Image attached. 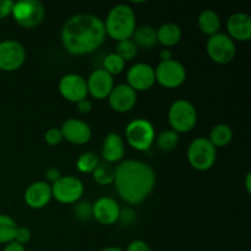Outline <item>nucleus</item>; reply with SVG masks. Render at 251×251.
<instances>
[{"label": "nucleus", "mask_w": 251, "mask_h": 251, "mask_svg": "<svg viewBox=\"0 0 251 251\" xmlns=\"http://www.w3.org/2000/svg\"><path fill=\"white\" fill-rule=\"evenodd\" d=\"M154 169L146 162L124 159L115 166L114 186L118 195L130 206L144 202L156 186Z\"/></svg>", "instance_id": "nucleus-1"}, {"label": "nucleus", "mask_w": 251, "mask_h": 251, "mask_svg": "<svg viewBox=\"0 0 251 251\" xmlns=\"http://www.w3.org/2000/svg\"><path fill=\"white\" fill-rule=\"evenodd\" d=\"M105 38L103 20L93 14L74 15L66 20L60 33L65 50L75 56L93 53L104 43Z\"/></svg>", "instance_id": "nucleus-2"}, {"label": "nucleus", "mask_w": 251, "mask_h": 251, "mask_svg": "<svg viewBox=\"0 0 251 251\" xmlns=\"http://www.w3.org/2000/svg\"><path fill=\"white\" fill-rule=\"evenodd\" d=\"M107 37L120 42L131 39L136 29V15L127 4H118L113 6L103 21Z\"/></svg>", "instance_id": "nucleus-3"}, {"label": "nucleus", "mask_w": 251, "mask_h": 251, "mask_svg": "<svg viewBox=\"0 0 251 251\" xmlns=\"http://www.w3.org/2000/svg\"><path fill=\"white\" fill-rule=\"evenodd\" d=\"M168 123L171 130L176 134H186L195 129L198 124V110L185 98L174 100L168 109Z\"/></svg>", "instance_id": "nucleus-4"}, {"label": "nucleus", "mask_w": 251, "mask_h": 251, "mask_svg": "<svg viewBox=\"0 0 251 251\" xmlns=\"http://www.w3.org/2000/svg\"><path fill=\"white\" fill-rule=\"evenodd\" d=\"M125 140L127 145L136 151H149L156 140V130L153 124L145 118H136L131 120L125 127Z\"/></svg>", "instance_id": "nucleus-5"}, {"label": "nucleus", "mask_w": 251, "mask_h": 251, "mask_svg": "<svg viewBox=\"0 0 251 251\" xmlns=\"http://www.w3.org/2000/svg\"><path fill=\"white\" fill-rule=\"evenodd\" d=\"M186 158L193 169L198 172H207L217 161V149L207 137H196L189 145Z\"/></svg>", "instance_id": "nucleus-6"}, {"label": "nucleus", "mask_w": 251, "mask_h": 251, "mask_svg": "<svg viewBox=\"0 0 251 251\" xmlns=\"http://www.w3.org/2000/svg\"><path fill=\"white\" fill-rule=\"evenodd\" d=\"M11 16L20 27L32 29L43 22L46 9L38 0H20L14 2Z\"/></svg>", "instance_id": "nucleus-7"}, {"label": "nucleus", "mask_w": 251, "mask_h": 251, "mask_svg": "<svg viewBox=\"0 0 251 251\" xmlns=\"http://www.w3.org/2000/svg\"><path fill=\"white\" fill-rule=\"evenodd\" d=\"M206 53L213 63L218 65H227L234 60L237 55V46L227 33L213 34L206 42Z\"/></svg>", "instance_id": "nucleus-8"}, {"label": "nucleus", "mask_w": 251, "mask_h": 251, "mask_svg": "<svg viewBox=\"0 0 251 251\" xmlns=\"http://www.w3.org/2000/svg\"><path fill=\"white\" fill-rule=\"evenodd\" d=\"M85 185L82 180L74 176H61L59 180L51 184V196L63 205H75L82 199Z\"/></svg>", "instance_id": "nucleus-9"}, {"label": "nucleus", "mask_w": 251, "mask_h": 251, "mask_svg": "<svg viewBox=\"0 0 251 251\" xmlns=\"http://www.w3.org/2000/svg\"><path fill=\"white\" fill-rule=\"evenodd\" d=\"M186 75L188 74H186L185 66L176 59L159 61L158 65L154 68L156 83L167 90L180 87L185 82Z\"/></svg>", "instance_id": "nucleus-10"}, {"label": "nucleus", "mask_w": 251, "mask_h": 251, "mask_svg": "<svg viewBox=\"0 0 251 251\" xmlns=\"http://www.w3.org/2000/svg\"><path fill=\"white\" fill-rule=\"evenodd\" d=\"M26 61V49L15 39L0 42V70L12 73L21 68Z\"/></svg>", "instance_id": "nucleus-11"}, {"label": "nucleus", "mask_w": 251, "mask_h": 251, "mask_svg": "<svg viewBox=\"0 0 251 251\" xmlns=\"http://www.w3.org/2000/svg\"><path fill=\"white\" fill-rule=\"evenodd\" d=\"M58 90L61 97L70 103H77L88 96L86 78L78 74H66L59 80Z\"/></svg>", "instance_id": "nucleus-12"}, {"label": "nucleus", "mask_w": 251, "mask_h": 251, "mask_svg": "<svg viewBox=\"0 0 251 251\" xmlns=\"http://www.w3.org/2000/svg\"><path fill=\"white\" fill-rule=\"evenodd\" d=\"M156 83L154 68L147 63H136L126 71V85L135 92H145L151 90Z\"/></svg>", "instance_id": "nucleus-13"}, {"label": "nucleus", "mask_w": 251, "mask_h": 251, "mask_svg": "<svg viewBox=\"0 0 251 251\" xmlns=\"http://www.w3.org/2000/svg\"><path fill=\"white\" fill-rule=\"evenodd\" d=\"M88 95L96 100H107L112 90L114 88V77L100 69H96L86 78Z\"/></svg>", "instance_id": "nucleus-14"}, {"label": "nucleus", "mask_w": 251, "mask_h": 251, "mask_svg": "<svg viewBox=\"0 0 251 251\" xmlns=\"http://www.w3.org/2000/svg\"><path fill=\"white\" fill-rule=\"evenodd\" d=\"M120 212L122 208L119 203L109 196L97 199L95 203H92V218L102 226L115 225L119 221Z\"/></svg>", "instance_id": "nucleus-15"}, {"label": "nucleus", "mask_w": 251, "mask_h": 251, "mask_svg": "<svg viewBox=\"0 0 251 251\" xmlns=\"http://www.w3.org/2000/svg\"><path fill=\"white\" fill-rule=\"evenodd\" d=\"M63 139L69 144L86 145L92 137V129L86 122L76 118H69L60 126Z\"/></svg>", "instance_id": "nucleus-16"}, {"label": "nucleus", "mask_w": 251, "mask_h": 251, "mask_svg": "<svg viewBox=\"0 0 251 251\" xmlns=\"http://www.w3.org/2000/svg\"><path fill=\"white\" fill-rule=\"evenodd\" d=\"M109 107L117 113H127L132 110L137 102V93L126 83L115 85L108 96Z\"/></svg>", "instance_id": "nucleus-17"}, {"label": "nucleus", "mask_w": 251, "mask_h": 251, "mask_svg": "<svg viewBox=\"0 0 251 251\" xmlns=\"http://www.w3.org/2000/svg\"><path fill=\"white\" fill-rule=\"evenodd\" d=\"M25 202L32 210H42L53 199L51 196V185L44 180L34 181L29 184L25 190Z\"/></svg>", "instance_id": "nucleus-18"}, {"label": "nucleus", "mask_w": 251, "mask_h": 251, "mask_svg": "<svg viewBox=\"0 0 251 251\" xmlns=\"http://www.w3.org/2000/svg\"><path fill=\"white\" fill-rule=\"evenodd\" d=\"M227 34L234 42H249L251 39V17L245 12H235L227 20Z\"/></svg>", "instance_id": "nucleus-19"}, {"label": "nucleus", "mask_w": 251, "mask_h": 251, "mask_svg": "<svg viewBox=\"0 0 251 251\" xmlns=\"http://www.w3.org/2000/svg\"><path fill=\"white\" fill-rule=\"evenodd\" d=\"M125 144L124 139L118 132H109L103 140L102 158L103 162L118 164L124 159Z\"/></svg>", "instance_id": "nucleus-20"}, {"label": "nucleus", "mask_w": 251, "mask_h": 251, "mask_svg": "<svg viewBox=\"0 0 251 251\" xmlns=\"http://www.w3.org/2000/svg\"><path fill=\"white\" fill-rule=\"evenodd\" d=\"M157 32V43L163 46V48H172L176 46L181 41L183 32L176 24L173 22H166L156 29Z\"/></svg>", "instance_id": "nucleus-21"}, {"label": "nucleus", "mask_w": 251, "mask_h": 251, "mask_svg": "<svg viewBox=\"0 0 251 251\" xmlns=\"http://www.w3.org/2000/svg\"><path fill=\"white\" fill-rule=\"evenodd\" d=\"M198 26L203 34L211 37L221 32L222 20H221L220 15L213 10H203L198 17Z\"/></svg>", "instance_id": "nucleus-22"}, {"label": "nucleus", "mask_w": 251, "mask_h": 251, "mask_svg": "<svg viewBox=\"0 0 251 251\" xmlns=\"http://www.w3.org/2000/svg\"><path fill=\"white\" fill-rule=\"evenodd\" d=\"M132 42L136 44L137 48L152 49L157 44V32L152 26H140L136 27L132 34Z\"/></svg>", "instance_id": "nucleus-23"}, {"label": "nucleus", "mask_w": 251, "mask_h": 251, "mask_svg": "<svg viewBox=\"0 0 251 251\" xmlns=\"http://www.w3.org/2000/svg\"><path fill=\"white\" fill-rule=\"evenodd\" d=\"M207 139L210 140V142L216 147V149L228 146L233 140L232 127L227 124H223V123L215 125V126L211 129L210 135H208Z\"/></svg>", "instance_id": "nucleus-24"}, {"label": "nucleus", "mask_w": 251, "mask_h": 251, "mask_svg": "<svg viewBox=\"0 0 251 251\" xmlns=\"http://www.w3.org/2000/svg\"><path fill=\"white\" fill-rule=\"evenodd\" d=\"M92 176L93 180H95L98 185H112V184L114 183L115 166L114 164L107 163V162H100L97 166V168L93 171Z\"/></svg>", "instance_id": "nucleus-25"}, {"label": "nucleus", "mask_w": 251, "mask_h": 251, "mask_svg": "<svg viewBox=\"0 0 251 251\" xmlns=\"http://www.w3.org/2000/svg\"><path fill=\"white\" fill-rule=\"evenodd\" d=\"M17 223L10 216L0 213V244H7L14 242L16 234Z\"/></svg>", "instance_id": "nucleus-26"}, {"label": "nucleus", "mask_w": 251, "mask_h": 251, "mask_svg": "<svg viewBox=\"0 0 251 251\" xmlns=\"http://www.w3.org/2000/svg\"><path fill=\"white\" fill-rule=\"evenodd\" d=\"M154 144L157 145L158 150L163 152H171L178 147L179 144V134H176L173 130H164L156 135Z\"/></svg>", "instance_id": "nucleus-27"}, {"label": "nucleus", "mask_w": 251, "mask_h": 251, "mask_svg": "<svg viewBox=\"0 0 251 251\" xmlns=\"http://www.w3.org/2000/svg\"><path fill=\"white\" fill-rule=\"evenodd\" d=\"M100 163V157L97 154L93 152H83L76 159V168L80 173L92 174Z\"/></svg>", "instance_id": "nucleus-28"}, {"label": "nucleus", "mask_w": 251, "mask_h": 251, "mask_svg": "<svg viewBox=\"0 0 251 251\" xmlns=\"http://www.w3.org/2000/svg\"><path fill=\"white\" fill-rule=\"evenodd\" d=\"M114 53L118 54L126 63V61H131L136 58L137 53H139V48L132 42V39H125V41L117 42Z\"/></svg>", "instance_id": "nucleus-29"}, {"label": "nucleus", "mask_w": 251, "mask_h": 251, "mask_svg": "<svg viewBox=\"0 0 251 251\" xmlns=\"http://www.w3.org/2000/svg\"><path fill=\"white\" fill-rule=\"evenodd\" d=\"M125 64L126 63H125L118 54L109 53L108 55H105L104 59H103L102 69L114 77L115 75H119V74H122L123 71H124Z\"/></svg>", "instance_id": "nucleus-30"}, {"label": "nucleus", "mask_w": 251, "mask_h": 251, "mask_svg": "<svg viewBox=\"0 0 251 251\" xmlns=\"http://www.w3.org/2000/svg\"><path fill=\"white\" fill-rule=\"evenodd\" d=\"M74 215L78 221L87 222L92 218V203L87 201H78L74 206Z\"/></svg>", "instance_id": "nucleus-31"}, {"label": "nucleus", "mask_w": 251, "mask_h": 251, "mask_svg": "<svg viewBox=\"0 0 251 251\" xmlns=\"http://www.w3.org/2000/svg\"><path fill=\"white\" fill-rule=\"evenodd\" d=\"M63 134H61L60 127H50L44 134V142L48 146L55 147L63 142Z\"/></svg>", "instance_id": "nucleus-32"}, {"label": "nucleus", "mask_w": 251, "mask_h": 251, "mask_svg": "<svg viewBox=\"0 0 251 251\" xmlns=\"http://www.w3.org/2000/svg\"><path fill=\"white\" fill-rule=\"evenodd\" d=\"M31 238H32V233H31V230L28 229V228H27V227H17L14 242L19 243V244H21V245H26L27 243L31 240Z\"/></svg>", "instance_id": "nucleus-33"}, {"label": "nucleus", "mask_w": 251, "mask_h": 251, "mask_svg": "<svg viewBox=\"0 0 251 251\" xmlns=\"http://www.w3.org/2000/svg\"><path fill=\"white\" fill-rule=\"evenodd\" d=\"M124 251H152V250L146 242H144V240L141 239H135L129 243V245L126 247V250Z\"/></svg>", "instance_id": "nucleus-34"}, {"label": "nucleus", "mask_w": 251, "mask_h": 251, "mask_svg": "<svg viewBox=\"0 0 251 251\" xmlns=\"http://www.w3.org/2000/svg\"><path fill=\"white\" fill-rule=\"evenodd\" d=\"M14 2L15 1H11V0H0V20H4L7 16H11Z\"/></svg>", "instance_id": "nucleus-35"}, {"label": "nucleus", "mask_w": 251, "mask_h": 251, "mask_svg": "<svg viewBox=\"0 0 251 251\" xmlns=\"http://www.w3.org/2000/svg\"><path fill=\"white\" fill-rule=\"evenodd\" d=\"M44 176H46V180L48 184H54L56 180H59L61 176L60 174V171H59L56 167H49L48 169L46 171V173H44Z\"/></svg>", "instance_id": "nucleus-36"}, {"label": "nucleus", "mask_w": 251, "mask_h": 251, "mask_svg": "<svg viewBox=\"0 0 251 251\" xmlns=\"http://www.w3.org/2000/svg\"><path fill=\"white\" fill-rule=\"evenodd\" d=\"M76 105H77V110L81 114H88L92 110V102L88 98L80 100V102L76 103Z\"/></svg>", "instance_id": "nucleus-37"}, {"label": "nucleus", "mask_w": 251, "mask_h": 251, "mask_svg": "<svg viewBox=\"0 0 251 251\" xmlns=\"http://www.w3.org/2000/svg\"><path fill=\"white\" fill-rule=\"evenodd\" d=\"M2 251H26V248H25V245L19 244V243L11 242L4 245Z\"/></svg>", "instance_id": "nucleus-38"}, {"label": "nucleus", "mask_w": 251, "mask_h": 251, "mask_svg": "<svg viewBox=\"0 0 251 251\" xmlns=\"http://www.w3.org/2000/svg\"><path fill=\"white\" fill-rule=\"evenodd\" d=\"M159 59H161V61H166V60H171V59H173V53H172L171 49L168 48L161 49V51H159Z\"/></svg>", "instance_id": "nucleus-39"}, {"label": "nucleus", "mask_w": 251, "mask_h": 251, "mask_svg": "<svg viewBox=\"0 0 251 251\" xmlns=\"http://www.w3.org/2000/svg\"><path fill=\"white\" fill-rule=\"evenodd\" d=\"M245 189L248 193H251V173H248L245 176Z\"/></svg>", "instance_id": "nucleus-40"}, {"label": "nucleus", "mask_w": 251, "mask_h": 251, "mask_svg": "<svg viewBox=\"0 0 251 251\" xmlns=\"http://www.w3.org/2000/svg\"><path fill=\"white\" fill-rule=\"evenodd\" d=\"M98 251H124V250L119 247H107V248H103V249H100Z\"/></svg>", "instance_id": "nucleus-41"}]
</instances>
